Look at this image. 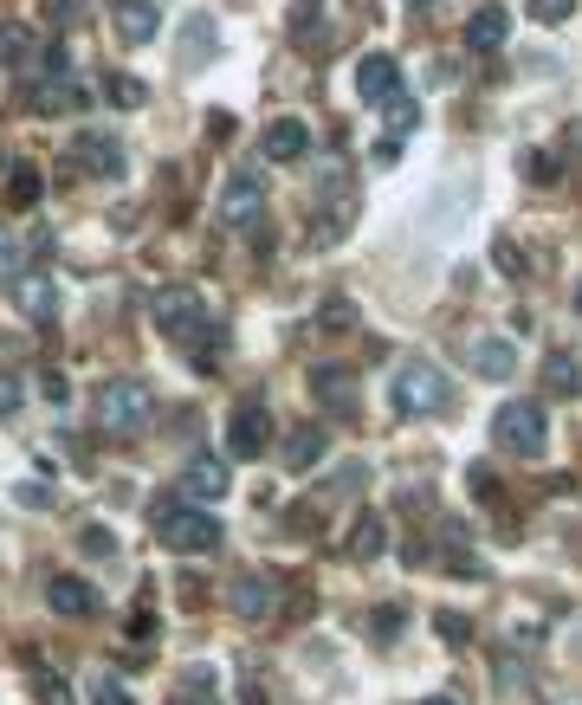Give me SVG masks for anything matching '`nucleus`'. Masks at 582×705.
<instances>
[{
    "instance_id": "e433bc0d",
    "label": "nucleus",
    "mask_w": 582,
    "mask_h": 705,
    "mask_svg": "<svg viewBox=\"0 0 582 705\" xmlns=\"http://www.w3.org/2000/svg\"><path fill=\"white\" fill-rule=\"evenodd\" d=\"M447 576H460V583H479V576H485V557H466V550H460V557L447 563Z\"/></svg>"
},
{
    "instance_id": "c85d7f7f",
    "label": "nucleus",
    "mask_w": 582,
    "mask_h": 705,
    "mask_svg": "<svg viewBox=\"0 0 582 705\" xmlns=\"http://www.w3.org/2000/svg\"><path fill=\"white\" fill-rule=\"evenodd\" d=\"M7 201L13 207H33L39 201V169H33V162H13V169H7Z\"/></svg>"
},
{
    "instance_id": "f03ea898",
    "label": "nucleus",
    "mask_w": 582,
    "mask_h": 705,
    "mask_svg": "<svg viewBox=\"0 0 582 705\" xmlns=\"http://www.w3.org/2000/svg\"><path fill=\"white\" fill-rule=\"evenodd\" d=\"M91 408H97V427H104V434L136 440L149 421H156V389L136 382V376H110V382H97Z\"/></svg>"
},
{
    "instance_id": "f3484780",
    "label": "nucleus",
    "mask_w": 582,
    "mask_h": 705,
    "mask_svg": "<svg viewBox=\"0 0 582 705\" xmlns=\"http://www.w3.org/2000/svg\"><path fill=\"white\" fill-rule=\"evenodd\" d=\"M324 453H330V427H317V421L291 427V440H285V466H291V473H311Z\"/></svg>"
},
{
    "instance_id": "393cba45",
    "label": "nucleus",
    "mask_w": 582,
    "mask_h": 705,
    "mask_svg": "<svg viewBox=\"0 0 582 705\" xmlns=\"http://www.w3.org/2000/svg\"><path fill=\"white\" fill-rule=\"evenodd\" d=\"M104 98L117 104V110H143L149 104V85H143V78H130V72H110L104 78Z\"/></svg>"
},
{
    "instance_id": "09e8293b",
    "label": "nucleus",
    "mask_w": 582,
    "mask_h": 705,
    "mask_svg": "<svg viewBox=\"0 0 582 705\" xmlns=\"http://www.w3.org/2000/svg\"><path fill=\"white\" fill-rule=\"evenodd\" d=\"M421 705H453V699H447V693H440V699H421Z\"/></svg>"
},
{
    "instance_id": "39448f33",
    "label": "nucleus",
    "mask_w": 582,
    "mask_h": 705,
    "mask_svg": "<svg viewBox=\"0 0 582 705\" xmlns=\"http://www.w3.org/2000/svg\"><path fill=\"white\" fill-rule=\"evenodd\" d=\"M492 440L505 453H524V460H537L544 453V440H550V421H544V408L537 402H505L492 414Z\"/></svg>"
},
{
    "instance_id": "6ab92c4d",
    "label": "nucleus",
    "mask_w": 582,
    "mask_h": 705,
    "mask_svg": "<svg viewBox=\"0 0 582 705\" xmlns=\"http://www.w3.org/2000/svg\"><path fill=\"white\" fill-rule=\"evenodd\" d=\"M85 85H72V78H39L33 85V110L39 117H59V110H85Z\"/></svg>"
},
{
    "instance_id": "dca6fc26",
    "label": "nucleus",
    "mask_w": 582,
    "mask_h": 705,
    "mask_svg": "<svg viewBox=\"0 0 582 705\" xmlns=\"http://www.w3.org/2000/svg\"><path fill=\"white\" fill-rule=\"evenodd\" d=\"M259 143H266V156H272V162H304V156H311V130H304L298 117L266 123V136H259Z\"/></svg>"
},
{
    "instance_id": "37998d69",
    "label": "nucleus",
    "mask_w": 582,
    "mask_h": 705,
    "mask_svg": "<svg viewBox=\"0 0 582 705\" xmlns=\"http://www.w3.org/2000/svg\"><path fill=\"white\" fill-rule=\"evenodd\" d=\"M440 634H447V641L460 647V641H466V615H440Z\"/></svg>"
},
{
    "instance_id": "58836bf2",
    "label": "nucleus",
    "mask_w": 582,
    "mask_h": 705,
    "mask_svg": "<svg viewBox=\"0 0 582 705\" xmlns=\"http://www.w3.org/2000/svg\"><path fill=\"white\" fill-rule=\"evenodd\" d=\"M492 259H498V272H505V279H518V272H524V259H518V246H511V240H498Z\"/></svg>"
},
{
    "instance_id": "c9c22d12",
    "label": "nucleus",
    "mask_w": 582,
    "mask_h": 705,
    "mask_svg": "<svg viewBox=\"0 0 582 705\" xmlns=\"http://www.w3.org/2000/svg\"><path fill=\"white\" fill-rule=\"evenodd\" d=\"M531 13L544 26H557V20H570V13H576V0H531Z\"/></svg>"
},
{
    "instance_id": "6e6552de",
    "label": "nucleus",
    "mask_w": 582,
    "mask_h": 705,
    "mask_svg": "<svg viewBox=\"0 0 582 705\" xmlns=\"http://www.w3.org/2000/svg\"><path fill=\"white\" fill-rule=\"evenodd\" d=\"M311 395H317L330 414H337V421H350V414H356V369L317 363V369H311Z\"/></svg>"
},
{
    "instance_id": "0eeeda50",
    "label": "nucleus",
    "mask_w": 582,
    "mask_h": 705,
    "mask_svg": "<svg viewBox=\"0 0 582 705\" xmlns=\"http://www.w3.org/2000/svg\"><path fill=\"white\" fill-rule=\"evenodd\" d=\"M13 285V311L26 317V324H52L59 317V279H46V272H20Z\"/></svg>"
},
{
    "instance_id": "f704fd0d",
    "label": "nucleus",
    "mask_w": 582,
    "mask_h": 705,
    "mask_svg": "<svg viewBox=\"0 0 582 705\" xmlns=\"http://www.w3.org/2000/svg\"><path fill=\"white\" fill-rule=\"evenodd\" d=\"M20 402H26V382H20V376H0V421H7V414H20Z\"/></svg>"
},
{
    "instance_id": "79ce46f5",
    "label": "nucleus",
    "mask_w": 582,
    "mask_h": 705,
    "mask_svg": "<svg viewBox=\"0 0 582 705\" xmlns=\"http://www.w3.org/2000/svg\"><path fill=\"white\" fill-rule=\"evenodd\" d=\"M13 499H20V505H33V511H39V505H52V492H46V486H13Z\"/></svg>"
},
{
    "instance_id": "1a4fd4ad",
    "label": "nucleus",
    "mask_w": 582,
    "mask_h": 705,
    "mask_svg": "<svg viewBox=\"0 0 582 705\" xmlns=\"http://www.w3.org/2000/svg\"><path fill=\"white\" fill-rule=\"evenodd\" d=\"M220 220L227 227H253L259 207H266V188H259V175H227V188H220Z\"/></svg>"
},
{
    "instance_id": "9b49d317",
    "label": "nucleus",
    "mask_w": 582,
    "mask_h": 705,
    "mask_svg": "<svg viewBox=\"0 0 582 705\" xmlns=\"http://www.w3.org/2000/svg\"><path fill=\"white\" fill-rule=\"evenodd\" d=\"M356 91H363V104H376V110H382V104L401 91V65L388 59V52H369V59L356 65Z\"/></svg>"
},
{
    "instance_id": "f8f14e48",
    "label": "nucleus",
    "mask_w": 582,
    "mask_h": 705,
    "mask_svg": "<svg viewBox=\"0 0 582 705\" xmlns=\"http://www.w3.org/2000/svg\"><path fill=\"white\" fill-rule=\"evenodd\" d=\"M72 156H78V169H85V175H123V143L110 130H85L72 143Z\"/></svg>"
},
{
    "instance_id": "f257e3e1",
    "label": "nucleus",
    "mask_w": 582,
    "mask_h": 705,
    "mask_svg": "<svg viewBox=\"0 0 582 705\" xmlns=\"http://www.w3.org/2000/svg\"><path fill=\"white\" fill-rule=\"evenodd\" d=\"M149 531H156L162 550H175V557H201V550L220 544V518L207 505H194V499H156L149 505Z\"/></svg>"
},
{
    "instance_id": "7ed1b4c3",
    "label": "nucleus",
    "mask_w": 582,
    "mask_h": 705,
    "mask_svg": "<svg viewBox=\"0 0 582 705\" xmlns=\"http://www.w3.org/2000/svg\"><path fill=\"white\" fill-rule=\"evenodd\" d=\"M149 317H156V330L169 343H201L207 324H214V317H207V298L194 292V285H162L156 304H149Z\"/></svg>"
},
{
    "instance_id": "a18cd8bd",
    "label": "nucleus",
    "mask_w": 582,
    "mask_h": 705,
    "mask_svg": "<svg viewBox=\"0 0 582 705\" xmlns=\"http://www.w3.org/2000/svg\"><path fill=\"white\" fill-rule=\"evenodd\" d=\"M78 544H85L91 557H104V550H117V544H110V531H85V537H78Z\"/></svg>"
},
{
    "instance_id": "4c0bfd02",
    "label": "nucleus",
    "mask_w": 582,
    "mask_h": 705,
    "mask_svg": "<svg viewBox=\"0 0 582 705\" xmlns=\"http://www.w3.org/2000/svg\"><path fill=\"white\" fill-rule=\"evenodd\" d=\"M78 13H85V0H46V20L52 26H72Z\"/></svg>"
},
{
    "instance_id": "9d476101",
    "label": "nucleus",
    "mask_w": 582,
    "mask_h": 705,
    "mask_svg": "<svg viewBox=\"0 0 582 705\" xmlns=\"http://www.w3.org/2000/svg\"><path fill=\"white\" fill-rule=\"evenodd\" d=\"M227 486H233L227 460H214V453H201V460H188V473H182V492H188L194 505H214V499H227Z\"/></svg>"
},
{
    "instance_id": "20e7f679",
    "label": "nucleus",
    "mask_w": 582,
    "mask_h": 705,
    "mask_svg": "<svg viewBox=\"0 0 582 705\" xmlns=\"http://www.w3.org/2000/svg\"><path fill=\"white\" fill-rule=\"evenodd\" d=\"M388 395H395V414L421 421V414H440V408L453 402V382L440 376L434 363H408V369L395 376V389H388Z\"/></svg>"
},
{
    "instance_id": "2f4dec72",
    "label": "nucleus",
    "mask_w": 582,
    "mask_h": 705,
    "mask_svg": "<svg viewBox=\"0 0 582 705\" xmlns=\"http://www.w3.org/2000/svg\"><path fill=\"white\" fill-rule=\"evenodd\" d=\"M20 259H26V253H20V240H13V233L0 227V285H7V279H20V272H26Z\"/></svg>"
},
{
    "instance_id": "c03bdc74",
    "label": "nucleus",
    "mask_w": 582,
    "mask_h": 705,
    "mask_svg": "<svg viewBox=\"0 0 582 705\" xmlns=\"http://www.w3.org/2000/svg\"><path fill=\"white\" fill-rule=\"evenodd\" d=\"M46 402H52V408H65V402H72V389H65V376H46Z\"/></svg>"
},
{
    "instance_id": "4be33fe9",
    "label": "nucleus",
    "mask_w": 582,
    "mask_h": 705,
    "mask_svg": "<svg viewBox=\"0 0 582 705\" xmlns=\"http://www.w3.org/2000/svg\"><path fill=\"white\" fill-rule=\"evenodd\" d=\"M350 220H356V201H330L324 220H311V246H337L350 233Z\"/></svg>"
},
{
    "instance_id": "aec40b11",
    "label": "nucleus",
    "mask_w": 582,
    "mask_h": 705,
    "mask_svg": "<svg viewBox=\"0 0 582 705\" xmlns=\"http://www.w3.org/2000/svg\"><path fill=\"white\" fill-rule=\"evenodd\" d=\"M473 369L485 382H505L511 369H518V350H511L505 337H473Z\"/></svg>"
},
{
    "instance_id": "bb28decb",
    "label": "nucleus",
    "mask_w": 582,
    "mask_h": 705,
    "mask_svg": "<svg viewBox=\"0 0 582 705\" xmlns=\"http://www.w3.org/2000/svg\"><path fill=\"white\" fill-rule=\"evenodd\" d=\"M207 46H214V20H188L182 26V65H207Z\"/></svg>"
},
{
    "instance_id": "72a5a7b5",
    "label": "nucleus",
    "mask_w": 582,
    "mask_h": 705,
    "mask_svg": "<svg viewBox=\"0 0 582 705\" xmlns=\"http://www.w3.org/2000/svg\"><path fill=\"white\" fill-rule=\"evenodd\" d=\"M524 169H531V182H557V175H563V162L550 156V149H531V162H524Z\"/></svg>"
},
{
    "instance_id": "de8ad7c7",
    "label": "nucleus",
    "mask_w": 582,
    "mask_h": 705,
    "mask_svg": "<svg viewBox=\"0 0 582 705\" xmlns=\"http://www.w3.org/2000/svg\"><path fill=\"white\" fill-rule=\"evenodd\" d=\"M175 705H220V699H214V693H182Z\"/></svg>"
},
{
    "instance_id": "a878e982",
    "label": "nucleus",
    "mask_w": 582,
    "mask_h": 705,
    "mask_svg": "<svg viewBox=\"0 0 582 705\" xmlns=\"http://www.w3.org/2000/svg\"><path fill=\"white\" fill-rule=\"evenodd\" d=\"M317 207H330V201H356L350 195V162H324V175H317Z\"/></svg>"
},
{
    "instance_id": "ea45409f",
    "label": "nucleus",
    "mask_w": 582,
    "mask_h": 705,
    "mask_svg": "<svg viewBox=\"0 0 582 705\" xmlns=\"http://www.w3.org/2000/svg\"><path fill=\"white\" fill-rule=\"evenodd\" d=\"M39 705H72V686L65 680H39Z\"/></svg>"
},
{
    "instance_id": "b1692460",
    "label": "nucleus",
    "mask_w": 582,
    "mask_h": 705,
    "mask_svg": "<svg viewBox=\"0 0 582 705\" xmlns=\"http://www.w3.org/2000/svg\"><path fill=\"white\" fill-rule=\"evenodd\" d=\"M382 110H388V143H401V136H414V130H421V104H414L408 91H395V98H388Z\"/></svg>"
},
{
    "instance_id": "423d86ee",
    "label": "nucleus",
    "mask_w": 582,
    "mask_h": 705,
    "mask_svg": "<svg viewBox=\"0 0 582 705\" xmlns=\"http://www.w3.org/2000/svg\"><path fill=\"white\" fill-rule=\"evenodd\" d=\"M227 608L240 621H279V608H285V583L272 570H240L227 583Z\"/></svg>"
},
{
    "instance_id": "cd10ccee",
    "label": "nucleus",
    "mask_w": 582,
    "mask_h": 705,
    "mask_svg": "<svg viewBox=\"0 0 582 705\" xmlns=\"http://www.w3.org/2000/svg\"><path fill=\"white\" fill-rule=\"evenodd\" d=\"M401 621H408V615H401V608L395 602H382V608H369V621H363V634H369V641H401Z\"/></svg>"
},
{
    "instance_id": "412c9836",
    "label": "nucleus",
    "mask_w": 582,
    "mask_h": 705,
    "mask_svg": "<svg viewBox=\"0 0 582 705\" xmlns=\"http://www.w3.org/2000/svg\"><path fill=\"white\" fill-rule=\"evenodd\" d=\"M350 563H376L382 550H388V524L376 518V511H363V518H356V531H350Z\"/></svg>"
},
{
    "instance_id": "473e14b6",
    "label": "nucleus",
    "mask_w": 582,
    "mask_h": 705,
    "mask_svg": "<svg viewBox=\"0 0 582 705\" xmlns=\"http://www.w3.org/2000/svg\"><path fill=\"white\" fill-rule=\"evenodd\" d=\"M356 324V304L350 298H324V330H350Z\"/></svg>"
},
{
    "instance_id": "4468645a",
    "label": "nucleus",
    "mask_w": 582,
    "mask_h": 705,
    "mask_svg": "<svg viewBox=\"0 0 582 705\" xmlns=\"http://www.w3.org/2000/svg\"><path fill=\"white\" fill-rule=\"evenodd\" d=\"M266 408L259 402H246V408H233V427H227V447L240 453V460H259V453H266Z\"/></svg>"
},
{
    "instance_id": "a211bd4d",
    "label": "nucleus",
    "mask_w": 582,
    "mask_h": 705,
    "mask_svg": "<svg viewBox=\"0 0 582 705\" xmlns=\"http://www.w3.org/2000/svg\"><path fill=\"white\" fill-rule=\"evenodd\" d=\"M511 39V13L505 7H479L473 20H466V52H498Z\"/></svg>"
},
{
    "instance_id": "a19ab883",
    "label": "nucleus",
    "mask_w": 582,
    "mask_h": 705,
    "mask_svg": "<svg viewBox=\"0 0 582 705\" xmlns=\"http://www.w3.org/2000/svg\"><path fill=\"white\" fill-rule=\"evenodd\" d=\"M182 693H214V673H207V667H188V673H182Z\"/></svg>"
},
{
    "instance_id": "5701e85b",
    "label": "nucleus",
    "mask_w": 582,
    "mask_h": 705,
    "mask_svg": "<svg viewBox=\"0 0 582 705\" xmlns=\"http://www.w3.org/2000/svg\"><path fill=\"white\" fill-rule=\"evenodd\" d=\"M33 52H39L33 26H20V20H7V26H0V65H26Z\"/></svg>"
},
{
    "instance_id": "7c9ffc66",
    "label": "nucleus",
    "mask_w": 582,
    "mask_h": 705,
    "mask_svg": "<svg viewBox=\"0 0 582 705\" xmlns=\"http://www.w3.org/2000/svg\"><path fill=\"white\" fill-rule=\"evenodd\" d=\"M91 705H136V699H130V686H123V680L97 673V680H91Z\"/></svg>"
},
{
    "instance_id": "49530a36",
    "label": "nucleus",
    "mask_w": 582,
    "mask_h": 705,
    "mask_svg": "<svg viewBox=\"0 0 582 705\" xmlns=\"http://www.w3.org/2000/svg\"><path fill=\"white\" fill-rule=\"evenodd\" d=\"M240 705H272V699H266V686H259V680H240Z\"/></svg>"
},
{
    "instance_id": "ddd939ff",
    "label": "nucleus",
    "mask_w": 582,
    "mask_h": 705,
    "mask_svg": "<svg viewBox=\"0 0 582 705\" xmlns=\"http://www.w3.org/2000/svg\"><path fill=\"white\" fill-rule=\"evenodd\" d=\"M46 608H52V615H65V621H85L97 608V589L85 583V576H52V583H46Z\"/></svg>"
},
{
    "instance_id": "2eb2a0df",
    "label": "nucleus",
    "mask_w": 582,
    "mask_h": 705,
    "mask_svg": "<svg viewBox=\"0 0 582 705\" xmlns=\"http://www.w3.org/2000/svg\"><path fill=\"white\" fill-rule=\"evenodd\" d=\"M110 13H117V33L130 46L156 39V26H162V0H110Z\"/></svg>"
},
{
    "instance_id": "c756f323",
    "label": "nucleus",
    "mask_w": 582,
    "mask_h": 705,
    "mask_svg": "<svg viewBox=\"0 0 582 705\" xmlns=\"http://www.w3.org/2000/svg\"><path fill=\"white\" fill-rule=\"evenodd\" d=\"M544 382H550V395H576V363L557 350V356L544 363Z\"/></svg>"
}]
</instances>
